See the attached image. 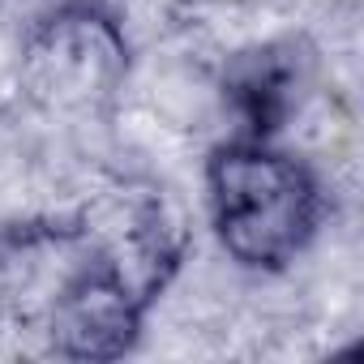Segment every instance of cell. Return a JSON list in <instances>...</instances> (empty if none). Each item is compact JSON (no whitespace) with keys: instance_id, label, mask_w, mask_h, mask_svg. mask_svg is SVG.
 Here are the masks:
<instances>
[{"instance_id":"obj_1","label":"cell","mask_w":364,"mask_h":364,"mask_svg":"<svg viewBox=\"0 0 364 364\" xmlns=\"http://www.w3.org/2000/svg\"><path fill=\"white\" fill-rule=\"evenodd\" d=\"M202 189L219 249L249 274L291 270L313 249L330 210L317 167L279 137L232 133L210 146Z\"/></svg>"},{"instance_id":"obj_2","label":"cell","mask_w":364,"mask_h":364,"mask_svg":"<svg viewBox=\"0 0 364 364\" xmlns=\"http://www.w3.org/2000/svg\"><path fill=\"white\" fill-rule=\"evenodd\" d=\"M133 31L107 0H60L43 9L18 48L22 99L60 120L107 116L133 77Z\"/></svg>"},{"instance_id":"obj_3","label":"cell","mask_w":364,"mask_h":364,"mask_svg":"<svg viewBox=\"0 0 364 364\" xmlns=\"http://www.w3.org/2000/svg\"><path fill=\"white\" fill-rule=\"evenodd\" d=\"M313 82V56L300 39H266L228 56L219 95L228 116L236 120L232 133L245 137H279L287 120L300 112Z\"/></svg>"},{"instance_id":"obj_4","label":"cell","mask_w":364,"mask_h":364,"mask_svg":"<svg viewBox=\"0 0 364 364\" xmlns=\"http://www.w3.org/2000/svg\"><path fill=\"white\" fill-rule=\"evenodd\" d=\"M163 9H206V5H228V0H159Z\"/></svg>"}]
</instances>
